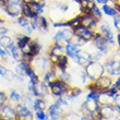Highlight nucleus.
<instances>
[{"label": "nucleus", "mask_w": 120, "mask_h": 120, "mask_svg": "<svg viewBox=\"0 0 120 120\" xmlns=\"http://www.w3.org/2000/svg\"><path fill=\"white\" fill-rule=\"evenodd\" d=\"M91 44L96 50L101 51V52L106 54L107 56H109L112 51L117 49L116 41H108L107 38L105 37V36H103L98 31L95 32L94 38H93V41H91Z\"/></svg>", "instance_id": "obj_1"}, {"label": "nucleus", "mask_w": 120, "mask_h": 120, "mask_svg": "<svg viewBox=\"0 0 120 120\" xmlns=\"http://www.w3.org/2000/svg\"><path fill=\"white\" fill-rule=\"evenodd\" d=\"M83 69H84L85 73L87 74L91 82H94L95 80H97L99 76L105 74L104 63L99 62V61H95V60L90 61Z\"/></svg>", "instance_id": "obj_2"}, {"label": "nucleus", "mask_w": 120, "mask_h": 120, "mask_svg": "<svg viewBox=\"0 0 120 120\" xmlns=\"http://www.w3.org/2000/svg\"><path fill=\"white\" fill-rule=\"evenodd\" d=\"M112 76L108 75V74H103L99 76L97 80H95L94 82H90L86 85V89L89 91H98V92H104L108 90L112 85Z\"/></svg>", "instance_id": "obj_3"}, {"label": "nucleus", "mask_w": 120, "mask_h": 120, "mask_svg": "<svg viewBox=\"0 0 120 120\" xmlns=\"http://www.w3.org/2000/svg\"><path fill=\"white\" fill-rule=\"evenodd\" d=\"M71 87V84L64 82L60 79H56L52 82L48 84V89H49V93H50L54 97H61L63 95H66Z\"/></svg>", "instance_id": "obj_4"}, {"label": "nucleus", "mask_w": 120, "mask_h": 120, "mask_svg": "<svg viewBox=\"0 0 120 120\" xmlns=\"http://www.w3.org/2000/svg\"><path fill=\"white\" fill-rule=\"evenodd\" d=\"M22 1L21 0H8L6 7L3 9H0L1 12L4 13L7 16L11 19H16L21 15V8H22Z\"/></svg>", "instance_id": "obj_5"}, {"label": "nucleus", "mask_w": 120, "mask_h": 120, "mask_svg": "<svg viewBox=\"0 0 120 120\" xmlns=\"http://www.w3.org/2000/svg\"><path fill=\"white\" fill-rule=\"evenodd\" d=\"M74 35V32L73 30L69 29V27H61V29H58L57 32L54 34L52 36V43H57L60 45H64L68 43V41H71V38L73 37Z\"/></svg>", "instance_id": "obj_6"}, {"label": "nucleus", "mask_w": 120, "mask_h": 120, "mask_svg": "<svg viewBox=\"0 0 120 120\" xmlns=\"http://www.w3.org/2000/svg\"><path fill=\"white\" fill-rule=\"evenodd\" d=\"M32 66H33L35 71L41 75L44 72H46L47 70L50 69L52 64H51L50 60L47 56H41H41H37V57L34 58L33 62H32Z\"/></svg>", "instance_id": "obj_7"}, {"label": "nucleus", "mask_w": 120, "mask_h": 120, "mask_svg": "<svg viewBox=\"0 0 120 120\" xmlns=\"http://www.w3.org/2000/svg\"><path fill=\"white\" fill-rule=\"evenodd\" d=\"M99 111H101L104 120H115L120 116V110L114 104L101 105Z\"/></svg>", "instance_id": "obj_8"}, {"label": "nucleus", "mask_w": 120, "mask_h": 120, "mask_svg": "<svg viewBox=\"0 0 120 120\" xmlns=\"http://www.w3.org/2000/svg\"><path fill=\"white\" fill-rule=\"evenodd\" d=\"M0 119L2 120H19L15 106L11 103H7L0 108Z\"/></svg>", "instance_id": "obj_9"}, {"label": "nucleus", "mask_w": 120, "mask_h": 120, "mask_svg": "<svg viewBox=\"0 0 120 120\" xmlns=\"http://www.w3.org/2000/svg\"><path fill=\"white\" fill-rule=\"evenodd\" d=\"M73 32H74V35H75L76 37H79L80 39L85 41L86 44H90L93 41L94 35H95L94 30L90 29V27H86V26H83V25L76 27L75 30H73Z\"/></svg>", "instance_id": "obj_10"}, {"label": "nucleus", "mask_w": 120, "mask_h": 120, "mask_svg": "<svg viewBox=\"0 0 120 120\" xmlns=\"http://www.w3.org/2000/svg\"><path fill=\"white\" fill-rule=\"evenodd\" d=\"M97 31L101 33L103 36L107 38L108 41H115V38H116V34H115L114 32V29L111 27L110 23H108L107 21H104V20H101L99 24H98V29Z\"/></svg>", "instance_id": "obj_11"}, {"label": "nucleus", "mask_w": 120, "mask_h": 120, "mask_svg": "<svg viewBox=\"0 0 120 120\" xmlns=\"http://www.w3.org/2000/svg\"><path fill=\"white\" fill-rule=\"evenodd\" d=\"M99 107H101V104L98 103V101L86 98L82 106L80 107V111L82 112V115H91L95 111L99 110Z\"/></svg>", "instance_id": "obj_12"}, {"label": "nucleus", "mask_w": 120, "mask_h": 120, "mask_svg": "<svg viewBox=\"0 0 120 120\" xmlns=\"http://www.w3.org/2000/svg\"><path fill=\"white\" fill-rule=\"evenodd\" d=\"M46 112L48 116V120H60L62 115L64 114V109L60 105H58L56 101H54L47 107Z\"/></svg>", "instance_id": "obj_13"}, {"label": "nucleus", "mask_w": 120, "mask_h": 120, "mask_svg": "<svg viewBox=\"0 0 120 120\" xmlns=\"http://www.w3.org/2000/svg\"><path fill=\"white\" fill-rule=\"evenodd\" d=\"M15 109L19 116V119L22 120H33L34 119V111L31 108H29L26 105H24L21 101L15 105Z\"/></svg>", "instance_id": "obj_14"}, {"label": "nucleus", "mask_w": 120, "mask_h": 120, "mask_svg": "<svg viewBox=\"0 0 120 120\" xmlns=\"http://www.w3.org/2000/svg\"><path fill=\"white\" fill-rule=\"evenodd\" d=\"M98 24H99V22L92 15L91 13H83V14H81V25L90 27V29L94 30L96 32L98 29Z\"/></svg>", "instance_id": "obj_15"}, {"label": "nucleus", "mask_w": 120, "mask_h": 120, "mask_svg": "<svg viewBox=\"0 0 120 120\" xmlns=\"http://www.w3.org/2000/svg\"><path fill=\"white\" fill-rule=\"evenodd\" d=\"M29 4L31 7V10H32V12H33V14L41 16L45 13L47 2H46V0H33Z\"/></svg>", "instance_id": "obj_16"}, {"label": "nucleus", "mask_w": 120, "mask_h": 120, "mask_svg": "<svg viewBox=\"0 0 120 120\" xmlns=\"http://www.w3.org/2000/svg\"><path fill=\"white\" fill-rule=\"evenodd\" d=\"M81 46L79 44H76L75 41H70L64 45V54L68 56L69 58H72L73 56H75L78 54V51L81 49Z\"/></svg>", "instance_id": "obj_17"}, {"label": "nucleus", "mask_w": 120, "mask_h": 120, "mask_svg": "<svg viewBox=\"0 0 120 120\" xmlns=\"http://www.w3.org/2000/svg\"><path fill=\"white\" fill-rule=\"evenodd\" d=\"M7 51H8V54H9V57H11L14 61L19 62V61L22 60V54H21V51H20L19 46L15 44V41H13L12 44L7 48Z\"/></svg>", "instance_id": "obj_18"}, {"label": "nucleus", "mask_w": 120, "mask_h": 120, "mask_svg": "<svg viewBox=\"0 0 120 120\" xmlns=\"http://www.w3.org/2000/svg\"><path fill=\"white\" fill-rule=\"evenodd\" d=\"M76 3L79 6V10L81 14H83V13H90L92 8L96 4L95 0H79Z\"/></svg>", "instance_id": "obj_19"}, {"label": "nucleus", "mask_w": 120, "mask_h": 120, "mask_svg": "<svg viewBox=\"0 0 120 120\" xmlns=\"http://www.w3.org/2000/svg\"><path fill=\"white\" fill-rule=\"evenodd\" d=\"M58 79L57 78V74H56V71L54 69V66H51V68L49 70H47L46 72H44L41 74V82H44L45 84H49L50 82H52L54 80Z\"/></svg>", "instance_id": "obj_20"}, {"label": "nucleus", "mask_w": 120, "mask_h": 120, "mask_svg": "<svg viewBox=\"0 0 120 120\" xmlns=\"http://www.w3.org/2000/svg\"><path fill=\"white\" fill-rule=\"evenodd\" d=\"M32 41H33V37L30 36V35H26L25 33H23V32L18 33V34L15 35V37H14V41H15V44L18 45L19 47L27 44V43H31Z\"/></svg>", "instance_id": "obj_21"}, {"label": "nucleus", "mask_w": 120, "mask_h": 120, "mask_svg": "<svg viewBox=\"0 0 120 120\" xmlns=\"http://www.w3.org/2000/svg\"><path fill=\"white\" fill-rule=\"evenodd\" d=\"M48 54L60 57V56L64 55V46H63V45H60V44H57V43H52V44L50 45V47H49Z\"/></svg>", "instance_id": "obj_22"}, {"label": "nucleus", "mask_w": 120, "mask_h": 120, "mask_svg": "<svg viewBox=\"0 0 120 120\" xmlns=\"http://www.w3.org/2000/svg\"><path fill=\"white\" fill-rule=\"evenodd\" d=\"M101 9L105 15L108 16V18H111V19L118 14L117 10H116V8L114 7V4H110V3H106V4L101 6Z\"/></svg>", "instance_id": "obj_23"}, {"label": "nucleus", "mask_w": 120, "mask_h": 120, "mask_svg": "<svg viewBox=\"0 0 120 120\" xmlns=\"http://www.w3.org/2000/svg\"><path fill=\"white\" fill-rule=\"evenodd\" d=\"M79 26H81V14L80 13H78V14L68 19V27L69 29L75 30Z\"/></svg>", "instance_id": "obj_24"}, {"label": "nucleus", "mask_w": 120, "mask_h": 120, "mask_svg": "<svg viewBox=\"0 0 120 120\" xmlns=\"http://www.w3.org/2000/svg\"><path fill=\"white\" fill-rule=\"evenodd\" d=\"M48 107L47 101L45 98H35L33 104V111L36 110H46Z\"/></svg>", "instance_id": "obj_25"}, {"label": "nucleus", "mask_w": 120, "mask_h": 120, "mask_svg": "<svg viewBox=\"0 0 120 120\" xmlns=\"http://www.w3.org/2000/svg\"><path fill=\"white\" fill-rule=\"evenodd\" d=\"M69 63H70V58L64 54V55H62V56H60L58 62L56 63L55 66L57 67V68H59L60 70H68Z\"/></svg>", "instance_id": "obj_26"}, {"label": "nucleus", "mask_w": 120, "mask_h": 120, "mask_svg": "<svg viewBox=\"0 0 120 120\" xmlns=\"http://www.w3.org/2000/svg\"><path fill=\"white\" fill-rule=\"evenodd\" d=\"M49 25H50V20H49V18L45 16L44 14L39 16V31L43 32V33L48 32Z\"/></svg>", "instance_id": "obj_27"}, {"label": "nucleus", "mask_w": 120, "mask_h": 120, "mask_svg": "<svg viewBox=\"0 0 120 120\" xmlns=\"http://www.w3.org/2000/svg\"><path fill=\"white\" fill-rule=\"evenodd\" d=\"M41 50H43V46L39 41L36 39V38H33V41H32V55L33 57H37V56H41Z\"/></svg>", "instance_id": "obj_28"}, {"label": "nucleus", "mask_w": 120, "mask_h": 120, "mask_svg": "<svg viewBox=\"0 0 120 120\" xmlns=\"http://www.w3.org/2000/svg\"><path fill=\"white\" fill-rule=\"evenodd\" d=\"M98 103L101 105L112 104V96L108 94L106 91L101 92V93H99V97H98Z\"/></svg>", "instance_id": "obj_29"}, {"label": "nucleus", "mask_w": 120, "mask_h": 120, "mask_svg": "<svg viewBox=\"0 0 120 120\" xmlns=\"http://www.w3.org/2000/svg\"><path fill=\"white\" fill-rule=\"evenodd\" d=\"M14 41V38L12 36H10L9 34H4L0 37V46H2L3 48H8L10 45Z\"/></svg>", "instance_id": "obj_30"}, {"label": "nucleus", "mask_w": 120, "mask_h": 120, "mask_svg": "<svg viewBox=\"0 0 120 120\" xmlns=\"http://www.w3.org/2000/svg\"><path fill=\"white\" fill-rule=\"evenodd\" d=\"M82 93H83V91H82V89H81V87H79V86H76V85H71V87L69 89V91H68L67 95L74 99V98L79 97Z\"/></svg>", "instance_id": "obj_31"}, {"label": "nucleus", "mask_w": 120, "mask_h": 120, "mask_svg": "<svg viewBox=\"0 0 120 120\" xmlns=\"http://www.w3.org/2000/svg\"><path fill=\"white\" fill-rule=\"evenodd\" d=\"M90 13L94 16L95 19L97 20L98 22H101V20H103V15H104V13H103V11H101V7L97 6V4H95V6L92 8V10L90 11Z\"/></svg>", "instance_id": "obj_32"}, {"label": "nucleus", "mask_w": 120, "mask_h": 120, "mask_svg": "<svg viewBox=\"0 0 120 120\" xmlns=\"http://www.w3.org/2000/svg\"><path fill=\"white\" fill-rule=\"evenodd\" d=\"M21 15L25 16V18H27V19H31V18H33L34 16V14H33V12H32L31 10V7H30L29 3H22V8H21Z\"/></svg>", "instance_id": "obj_33"}, {"label": "nucleus", "mask_w": 120, "mask_h": 120, "mask_svg": "<svg viewBox=\"0 0 120 120\" xmlns=\"http://www.w3.org/2000/svg\"><path fill=\"white\" fill-rule=\"evenodd\" d=\"M9 101L16 105V104H19V103H21L22 97H21V95H20L19 92H16L15 90H12L9 94Z\"/></svg>", "instance_id": "obj_34"}, {"label": "nucleus", "mask_w": 120, "mask_h": 120, "mask_svg": "<svg viewBox=\"0 0 120 120\" xmlns=\"http://www.w3.org/2000/svg\"><path fill=\"white\" fill-rule=\"evenodd\" d=\"M15 23L21 27V30H22V29H24L25 26L30 25V19H27V18H25V16H23V15H19L15 19Z\"/></svg>", "instance_id": "obj_35"}, {"label": "nucleus", "mask_w": 120, "mask_h": 120, "mask_svg": "<svg viewBox=\"0 0 120 120\" xmlns=\"http://www.w3.org/2000/svg\"><path fill=\"white\" fill-rule=\"evenodd\" d=\"M79 118H80V115L78 114V112H74V111H69V112L63 114L60 120H79Z\"/></svg>", "instance_id": "obj_36"}, {"label": "nucleus", "mask_w": 120, "mask_h": 120, "mask_svg": "<svg viewBox=\"0 0 120 120\" xmlns=\"http://www.w3.org/2000/svg\"><path fill=\"white\" fill-rule=\"evenodd\" d=\"M30 23L33 31H39V15H34L30 19Z\"/></svg>", "instance_id": "obj_37"}, {"label": "nucleus", "mask_w": 120, "mask_h": 120, "mask_svg": "<svg viewBox=\"0 0 120 120\" xmlns=\"http://www.w3.org/2000/svg\"><path fill=\"white\" fill-rule=\"evenodd\" d=\"M34 117L36 120H48L46 110H36L34 111Z\"/></svg>", "instance_id": "obj_38"}, {"label": "nucleus", "mask_w": 120, "mask_h": 120, "mask_svg": "<svg viewBox=\"0 0 120 120\" xmlns=\"http://www.w3.org/2000/svg\"><path fill=\"white\" fill-rule=\"evenodd\" d=\"M112 26L117 32H120V14L112 18Z\"/></svg>", "instance_id": "obj_39"}, {"label": "nucleus", "mask_w": 120, "mask_h": 120, "mask_svg": "<svg viewBox=\"0 0 120 120\" xmlns=\"http://www.w3.org/2000/svg\"><path fill=\"white\" fill-rule=\"evenodd\" d=\"M8 101H9V97L7 96V94L4 92L0 91V108L2 107V106H4L8 103Z\"/></svg>", "instance_id": "obj_40"}, {"label": "nucleus", "mask_w": 120, "mask_h": 120, "mask_svg": "<svg viewBox=\"0 0 120 120\" xmlns=\"http://www.w3.org/2000/svg\"><path fill=\"white\" fill-rule=\"evenodd\" d=\"M99 93H101V92H98V91H89V93H87V95H86V98H91V99L98 101Z\"/></svg>", "instance_id": "obj_41"}, {"label": "nucleus", "mask_w": 120, "mask_h": 120, "mask_svg": "<svg viewBox=\"0 0 120 120\" xmlns=\"http://www.w3.org/2000/svg\"><path fill=\"white\" fill-rule=\"evenodd\" d=\"M112 104L120 110V91L112 96Z\"/></svg>", "instance_id": "obj_42"}, {"label": "nucleus", "mask_w": 120, "mask_h": 120, "mask_svg": "<svg viewBox=\"0 0 120 120\" xmlns=\"http://www.w3.org/2000/svg\"><path fill=\"white\" fill-rule=\"evenodd\" d=\"M0 57L2 60H6V61L9 59V54H8L6 48H3L2 46H0Z\"/></svg>", "instance_id": "obj_43"}, {"label": "nucleus", "mask_w": 120, "mask_h": 120, "mask_svg": "<svg viewBox=\"0 0 120 120\" xmlns=\"http://www.w3.org/2000/svg\"><path fill=\"white\" fill-rule=\"evenodd\" d=\"M115 41H116V45H117V49L120 50V32H118L117 34H116V38H115Z\"/></svg>", "instance_id": "obj_44"}, {"label": "nucleus", "mask_w": 120, "mask_h": 120, "mask_svg": "<svg viewBox=\"0 0 120 120\" xmlns=\"http://www.w3.org/2000/svg\"><path fill=\"white\" fill-rule=\"evenodd\" d=\"M118 89V91H120V75L119 76H116V80L114 81V83H112Z\"/></svg>", "instance_id": "obj_45"}, {"label": "nucleus", "mask_w": 120, "mask_h": 120, "mask_svg": "<svg viewBox=\"0 0 120 120\" xmlns=\"http://www.w3.org/2000/svg\"><path fill=\"white\" fill-rule=\"evenodd\" d=\"M109 2V0H95V3L97 4V6H103V4H106V3Z\"/></svg>", "instance_id": "obj_46"}, {"label": "nucleus", "mask_w": 120, "mask_h": 120, "mask_svg": "<svg viewBox=\"0 0 120 120\" xmlns=\"http://www.w3.org/2000/svg\"><path fill=\"white\" fill-rule=\"evenodd\" d=\"M80 120H93V118L90 115H83L82 117L80 118Z\"/></svg>", "instance_id": "obj_47"}, {"label": "nucleus", "mask_w": 120, "mask_h": 120, "mask_svg": "<svg viewBox=\"0 0 120 120\" xmlns=\"http://www.w3.org/2000/svg\"><path fill=\"white\" fill-rule=\"evenodd\" d=\"M114 7H115V8H116V10H117L118 14H120V3H119V2H117V1H115V3H114Z\"/></svg>", "instance_id": "obj_48"}, {"label": "nucleus", "mask_w": 120, "mask_h": 120, "mask_svg": "<svg viewBox=\"0 0 120 120\" xmlns=\"http://www.w3.org/2000/svg\"><path fill=\"white\" fill-rule=\"evenodd\" d=\"M22 2H24V3H30V2H32L33 0H21Z\"/></svg>", "instance_id": "obj_49"}, {"label": "nucleus", "mask_w": 120, "mask_h": 120, "mask_svg": "<svg viewBox=\"0 0 120 120\" xmlns=\"http://www.w3.org/2000/svg\"><path fill=\"white\" fill-rule=\"evenodd\" d=\"M72 1H73V2H75V3H76L78 1H79V0H72Z\"/></svg>", "instance_id": "obj_50"}, {"label": "nucleus", "mask_w": 120, "mask_h": 120, "mask_svg": "<svg viewBox=\"0 0 120 120\" xmlns=\"http://www.w3.org/2000/svg\"><path fill=\"white\" fill-rule=\"evenodd\" d=\"M116 1H117V2H119V3H120V0H116Z\"/></svg>", "instance_id": "obj_51"}, {"label": "nucleus", "mask_w": 120, "mask_h": 120, "mask_svg": "<svg viewBox=\"0 0 120 120\" xmlns=\"http://www.w3.org/2000/svg\"><path fill=\"white\" fill-rule=\"evenodd\" d=\"M54 1H57V0H54Z\"/></svg>", "instance_id": "obj_52"}, {"label": "nucleus", "mask_w": 120, "mask_h": 120, "mask_svg": "<svg viewBox=\"0 0 120 120\" xmlns=\"http://www.w3.org/2000/svg\"><path fill=\"white\" fill-rule=\"evenodd\" d=\"M19 120H22V119H19Z\"/></svg>", "instance_id": "obj_53"}]
</instances>
